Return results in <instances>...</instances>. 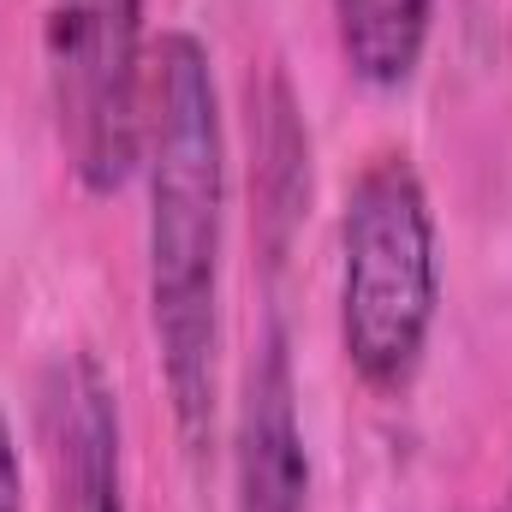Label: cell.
Returning a JSON list of instances; mask_svg holds the SVG:
<instances>
[{"label": "cell", "mask_w": 512, "mask_h": 512, "mask_svg": "<svg viewBox=\"0 0 512 512\" xmlns=\"http://www.w3.org/2000/svg\"><path fill=\"white\" fill-rule=\"evenodd\" d=\"M251 197L262 251L280 268L304 209H310V126H304L292 78L280 66H268L251 102Z\"/></svg>", "instance_id": "6"}, {"label": "cell", "mask_w": 512, "mask_h": 512, "mask_svg": "<svg viewBox=\"0 0 512 512\" xmlns=\"http://www.w3.org/2000/svg\"><path fill=\"white\" fill-rule=\"evenodd\" d=\"M0 512H24V459H18V435L0 411Z\"/></svg>", "instance_id": "8"}, {"label": "cell", "mask_w": 512, "mask_h": 512, "mask_svg": "<svg viewBox=\"0 0 512 512\" xmlns=\"http://www.w3.org/2000/svg\"><path fill=\"white\" fill-rule=\"evenodd\" d=\"M507 512H512V501H507Z\"/></svg>", "instance_id": "9"}, {"label": "cell", "mask_w": 512, "mask_h": 512, "mask_svg": "<svg viewBox=\"0 0 512 512\" xmlns=\"http://www.w3.org/2000/svg\"><path fill=\"white\" fill-rule=\"evenodd\" d=\"M346 72L364 90H405L429 54L435 0H328Z\"/></svg>", "instance_id": "7"}, {"label": "cell", "mask_w": 512, "mask_h": 512, "mask_svg": "<svg viewBox=\"0 0 512 512\" xmlns=\"http://www.w3.org/2000/svg\"><path fill=\"white\" fill-rule=\"evenodd\" d=\"M42 66L72 179L90 197H120L143 167V114H149L143 0H48Z\"/></svg>", "instance_id": "3"}, {"label": "cell", "mask_w": 512, "mask_h": 512, "mask_svg": "<svg viewBox=\"0 0 512 512\" xmlns=\"http://www.w3.org/2000/svg\"><path fill=\"white\" fill-rule=\"evenodd\" d=\"M233 512H310V447L298 417L292 340L280 322L256 334L233 405Z\"/></svg>", "instance_id": "5"}, {"label": "cell", "mask_w": 512, "mask_h": 512, "mask_svg": "<svg viewBox=\"0 0 512 512\" xmlns=\"http://www.w3.org/2000/svg\"><path fill=\"white\" fill-rule=\"evenodd\" d=\"M143 286L155 370L191 459L215 441L221 411V262H227V126L209 42L167 30L149 48L143 114Z\"/></svg>", "instance_id": "1"}, {"label": "cell", "mask_w": 512, "mask_h": 512, "mask_svg": "<svg viewBox=\"0 0 512 512\" xmlns=\"http://www.w3.org/2000/svg\"><path fill=\"white\" fill-rule=\"evenodd\" d=\"M441 316V239L417 161L382 149L358 167L340 209V352L364 393H411Z\"/></svg>", "instance_id": "2"}, {"label": "cell", "mask_w": 512, "mask_h": 512, "mask_svg": "<svg viewBox=\"0 0 512 512\" xmlns=\"http://www.w3.org/2000/svg\"><path fill=\"white\" fill-rule=\"evenodd\" d=\"M48 512H126V423L96 352H54L36 382Z\"/></svg>", "instance_id": "4"}]
</instances>
